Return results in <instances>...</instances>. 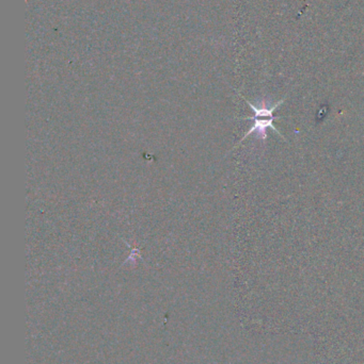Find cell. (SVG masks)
Listing matches in <instances>:
<instances>
[{
	"label": "cell",
	"mask_w": 364,
	"mask_h": 364,
	"mask_svg": "<svg viewBox=\"0 0 364 364\" xmlns=\"http://www.w3.org/2000/svg\"><path fill=\"white\" fill-rule=\"evenodd\" d=\"M241 97H243V96H241ZM243 100H246L248 106H249L250 108H251V110L254 112V117H244V119H250V121H254V126L250 128L249 132L243 136L241 142H243L248 136H250V134H258L263 141H265L267 139V129H273L275 134H277L278 136H281L284 140H286L284 136L280 134L279 130L274 126V121H276V119H284V117H276V115H274V113H275V111L277 110L282 104H284L286 97L282 98L281 100L276 102L273 106H269L266 102H263L260 107L254 106L251 102H248L245 97H243Z\"/></svg>",
	"instance_id": "1"
}]
</instances>
